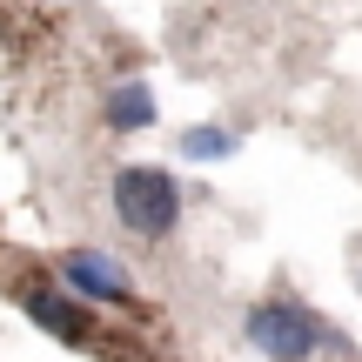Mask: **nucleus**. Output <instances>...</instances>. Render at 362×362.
<instances>
[{"label":"nucleus","instance_id":"nucleus-1","mask_svg":"<svg viewBox=\"0 0 362 362\" xmlns=\"http://www.w3.org/2000/svg\"><path fill=\"white\" fill-rule=\"evenodd\" d=\"M242 336H248V349H255L262 362H309V356H322V349H342L336 329H329L315 309L288 302V296H275V302H262V309H248Z\"/></svg>","mask_w":362,"mask_h":362},{"label":"nucleus","instance_id":"nucleus-4","mask_svg":"<svg viewBox=\"0 0 362 362\" xmlns=\"http://www.w3.org/2000/svg\"><path fill=\"white\" fill-rule=\"evenodd\" d=\"M21 309L34 315L47 336H61V342H88L94 336V315L81 309L74 288H21Z\"/></svg>","mask_w":362,"mask_h":362},{"label":"nucleus","instance_id":"nucleus-5","mask_svg":"<svg viewBox=\"0 0 362 362\" xmlns=\"http://www.w3.org/2000/svg\"><path fill=\"white\" fill-rule=\"evenodd\" d=\"M107 121H115L121 134L155 128V94H148V81H121V88L107 94Z\"/></svg>","mask_w":362,"mask_h":362},{"label":"nucleus","instance_id":"nucleus-3","mask_svg":"<svg viewBox=\"0 0 362 362\" xmlns=\"http://www.w3.org/2000/svg\"><path fill=\"white\" fill-rule=\"evenodd\" d=\"M61 282L74 288V296H88V302H128L134 296L128 269H121L115 255H101V248H74V255H61Z\"/></svg>","mask_w":362,"mask_h":362},{"label":"nucleus","instance_id":"nucleus-2","mask_svg":"<svg viewBox=\"0 0 362 362\" xmlns=\"http://www.w3.org/2000/svg\"><path fill=\"white\" fill-rule=\"evenodd\" d=\"M115 221L128 235H141V242H161V235L181 221V188L168 168H148V161H134V168L115 175Z\"/></svg>","mask_w":362,"mask_h":362},{"label":"nucleus","instance_id":"nucleus-6","mask_svg":"<svg viewBox=\"0 0 362 362\" xmlns=\"http://www.w3.org/2000/svg\"><path fill=\"white\" fill-rule=\"evenodd\" d=\"M175 148H181L188 161H221V155H235V148H242V134H235V128H215V121H202V128H181Z\"/></svg>","mask_w":362,"mask_h":362}]
</instances>
